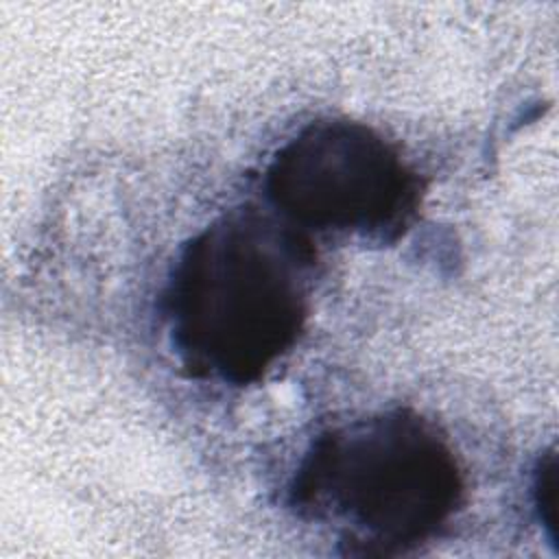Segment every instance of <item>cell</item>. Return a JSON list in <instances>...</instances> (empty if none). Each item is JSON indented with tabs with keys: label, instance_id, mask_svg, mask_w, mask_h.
Returning a JSON list of instances; mask_svg holds the SVG:
<instances>
[{
	"label": "cell",
	"instance_id": "1",
	"mask_svg": "<svg viewBox=\"0 0 559 559\" xmlns=\"http://www.w3.org/2000/svg\"><path fill=\"white\" fill-rule=\"evenodd\" d=\"M312 266L308 236L251 205L192 236L164 293L186 371L236 386L262 380L304 332Z\"/></svg>",
	"mask_w": 559,
	"mask_h": 559
},
{
	"label": "cell",
	"instance_id": "2",
	"mask_svg": "<svg viewBox=\"0 0 559 559\" xmlns=\"http://www.w3.org/2000/svg\"><path fill=\"white\" fill-rule=\"evenodd\" d=\"M463 474L437 426L391 408L323 430L288 487L301 518L334 524L360 555H395L445 526L463 502Z\"/></svg>",
	"mask_w": 559,
	"mask_h": 559
},
{
	"label": "cell",
	"instance_id": "3",
	"mask_svg": "<svg viewBox=\"0 0 559 559\" xmlns=\"http://www.w3.org/2000/svg\"><path fill=\"white\" fill-rule=\"evenodd\" d=\"M264 192L282 221L299 231L389 245L413 223L424 186L371 127L317 120L277 148L266 166Z\"/></svg>",
	"mask_w": 559,
	"mask_h": 559
},
{
	"label": "cell",
	"instance_id": "4",
	"mask_svg": "<svg viewBox=\"0 0 559 559\" xmlns=\"http://www.w3.org/2000/svg\"><path fill=\"white\" fill-rule=\"evenodd\" d=\"M535 507L548 539L559 544V467L555 450L539 459L535 472Z\"/></svg>",
	"mask_w": 559,
	"mask_h": 559
}]
</instances>
